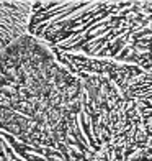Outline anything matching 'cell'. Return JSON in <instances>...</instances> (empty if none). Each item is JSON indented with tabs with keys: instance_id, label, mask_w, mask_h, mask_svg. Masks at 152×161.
<instances>
[{
	"instance_id": "cell-1",
	"label": "cell",
	"mask_w": 152,
	"mask_h": 161,
	"mask_svg": "<svg viewBox=\"0 0 152 161\" xmlns=\"http://www.w3.org/2000/svg\"><path fill=\"white\" fill-rule=\"evenodd\" d=\"M82 96L62 53L26 33L0 54V138L20 161H62Z\"/></svg>"
},
{
	"instance_id": "cell-2",
	"label": "cell",
	"mask_w": 152,
	"mask_h": 161,
	"mask_svg": "<svg viewBox=\"0 0 152 161\" xmlns=\"http://www.w3.org/2000/svg\"><path fill=\"white\" fill-rule=\"evenodd\" d=\"M28 35L61 53L152 74V2H33Z\"/></svg>"
},
{
	"instance_id": "cell-3",
	"label": "cell",
	"mask_w": 152,
	"mask_h": 161,
	"mask_svg": "<svg viewBox=\"0 0 152 161\" xmlns=\"http://www.w3.org/2000/svg\"><path fill=\"white\" fill-rule=\"evenodd\" d=\"M33 2H0V54L28 33Z\"/></svg>"
}]
</instances>
